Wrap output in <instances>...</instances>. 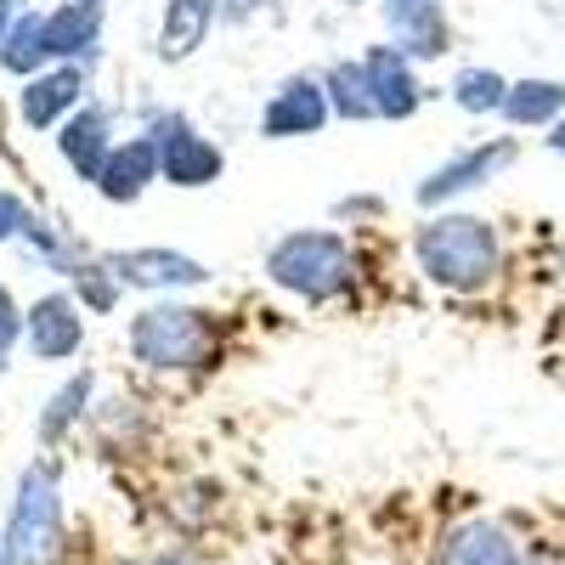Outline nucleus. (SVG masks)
<instances>
[{
    "instance_id": "f8f14e48",
    "label": "nucleus",
    "mask_w": 565,
    "mask_h": 565,
    "mask_svg": "<svg viewBox=\"0 0 565 565\" xmlns=\"http://www.w3.org/2000/svg\"><path fill=\"white\" fill-rule=\"evenodd\" d=\"M79 103H85V68L79 63H57V68L23 79V90H18V114L34 130L63 125L68 114H79Z\"/></svg>"
},
{
    "instance_id": "7ed1b4c3",
    "label": "nucleus",
    "mask_w": 565,
    "mask_h": 565,
    "mask_svg": "<svg viewBox=\"0 0 565 565\" xmlns=\"http://www.w3.org/2000/svg\"><path fill=\"white\" fill-rule=\"evenodd\" d=\"M266 277L282 295L328 306V300H345L356 289V249H351L345 232L300 226V232H282L266 249Z\"/></svg>"
},
{
    "instance_id": "5701e85b",
    "label": "nucleus",
    "mask_w": 565,
    "mask_h": 565,
    "mask_svg": "<svg viewBox=\"0 0 565 565\" xmlns=\"http://www.w3.org/2000/svg\"><path fill=\"white\" fill-rule=\"evenodd\" d=\"M68 277H74V289H79V311H97V317H108V311H114V300H119V277L108 271V260L74 266Z\"/></svg>"
},
{
    "instance_id": "9d476101",
    "label": "nucleus",
    "mask_w": 565,
    "mask_h": 565,
    "mask_svg": "<svg viewBox=\"0 0 565 565\" xmlns=\"http://www.w3.org/2000/svg\"><path fill=\"white\" fill-rule=\"evenodd\" d=\"M430 565H526V554H521V537H514L503 521L469 514V521L441 532Z\"/></svg>"
},
{
    "instance_id": "423d86ee",
    "label": "nucleus",
    "mask_w": 565,
    "mask_h": 565,
    "mask_svg": "<svg viewBox=\"0 0 565 565\" xmlns=\"http://www.w3.org/2000/svg\"><path fill=\"white\" fill-rule=\"evenodd\" d=\"M514 141L509 136H492V141H476V148H463V153H452L447 164H436L430 175L418 181V204L424 210H441V204H452V199H463V193H476V186H487L492 175H503L509 164H514Z\"/></svg>"
},
{
    "instance_id": "9b49d317",
    "label": "nucleus",
    "mask_w": 565,
    "mask_h": 565,
    "mask_svg": "<svg viewBox=\"0 0 565 565\" xmlns=\"http://www.w3.org/2000/svg\"><path fill=\"white\" fill-rule=\"evenodd\" d=\"M362 74H367V97H373V119H413L424 103V85L413 74V63L396 45H367L362 52Z\"/></svg>"
},
{
    "instance_id": "c85d7f7f",
    "label": "nucleus",
    "mask_w": 565,
    "mask_h": 565,
    "mask_svg": "<svg viewBox=\"0 0 565 565\" xmlns=\"http://www.w3.org/2000/svg\"><path fill=\"white\" fill-rule=\"evenodd\" d=\"M548 148H554V153H565V119H559V125H548Z\"/></svg>"
},
{
    "instance_id": "4468645a",
    "label": "nucleus",
    "mask_w": 565,
    "mask_h": 565,
    "mask_svg": "<svg viewBox=\"0 0 565 565\" xmlns=\"http://www.w3.org/2000/svg\"><path fill=\"white\" fill-rule=\"evenodd\" d=\"M153 181H159V148H153V136L141 130V136L114 141V153H108V164L97 175V193L108 204H136Z\"/></svg>"
},
{
    "instance_id": "aec40b11",
    "label": "nucleus",
    "mask_w": 565,
    "mask_h": 565,
    "mask_svg": "<svg viewBox=\"0 0 565 565\" xmlns=\"http://www.w3.org/2000/svg\"><path fill=\"white\" fill-rule=\"evenodd\" d=\"M90 391H97V380H90V373H74V380H68L52 402H45V413L34 418V436H40L45 447L63 441V436L74 430V424L90 413Z\"/></svg>"
},
{
    "instance_id": "412c9836",
    "label": "nucleus",
    "mask_w": 565,
    "mask_h": 565,
    "mask_svg": "<svg viewBox=\"0 0 565 565\" xmlns=\"http://www.w3.org/2000/svg\"><path fill=\"white\" fill-rule=\"evenodd\" d=\"M322 90H328V108H334V119H373V97H367V74H362V57L351 63H328L322 74Z\"/></svg>"
},
{
    "instance_id": "cd10ccee",
    "label": "nucleus",
    "mask_w": 565,
    "mask_h": 565,
    "mask_svg": "<svg viewBox=\"0 0 565 565\" xmlns=\"http://www.w3.org/2000/svg\"><path fill=\"white\" fill-rule=\"evenodd\" d=\"M141 565H199L193 554H153V559H141Z\"/></svg>"
},
{
    "instance_id": "a211bd4d",
    "label": "nucleus",
    "mask_w": 565,
    "mask_h": 565,
    "mask_svg": "<svg viewBox=\"0 0 565 565\" xmlns=\"http://www.w3.org/2000/svg\"><path fill=\"white\" fill-rule=\"evenodd\" d=\"M503 119L509 125H559L565 119V85L559 79H514L509 97H503Z\"/></svg>"
},
{
    "instance_id": "39448f33",
    "label": "nucleus",
    "mask_w": 565,
    "mask_h": 565,
    "mask_svg": "<svg viewBox=\"0 0 565 565\" xmlns=\"http://www.w3.org/2000/svg\"><path fill=\"white\" fill-rule=\"evenodd\" d=\"M148 136H153V148H159V181L170 186H210L221 181L226 170V153L215 148L210 136H199V125L186 119V114H153L148 119Z\"/></svg>"
},
{
    "instance_id": "ddd939ff",
    "label": "nucleus",
    "mask_w": 565,
    "mask_h": 565,
    "mask_svg": "<svg viewBox=\"0 0 565 565\" xmlns=\"http://www.w3.org/2000/svg\"><path fill=\"white\" fill-rule=\"evenodd\" d=\"M57 130H63V136H57L63 164H68L79 181L97 186V175H103V164H108V153H114V119H108V108H103V103H79V114H68Z\"/></svg>"
},
{
    "instance_id": "1a4fd4ad",
    "label": "nucleus",
    "mask_w": 565,
    "mask_h": 565,
    "mask_svg": "<svg viewBox=\"0 0 565 565\" xmlns=\"http://www.w3.org/2000/svg\"><path fill=\"white\" fill-rule=\"evenodd\" d=\"M23 340H29V351H34L40 362H68V356H79V345H85V311H79V300L63 295V289L40 295V300L23 311Z\"/></svg>"
},
{
    "instance_id": "7c9ffc66",
    "label": "nucleus",
    "mask_w": 565,
    "mask_h": 565,
    "mask_svg": "<svg viewBox=\"0 0 565 565\" xmlns=\"http://www.w3.org/2000/svg\"><path fill=\"white\" fill-rule=\"evenodd\" d=\"M90 7H103V0H90Z\"/></svg>"
},
{
    "instance_id": "4be33fe9",
    "label": "nucleus",
    "mask_w": 565,
    "mask_h": 565,
    "mask_svg": "<svg viewBox=\"0 0 565 565\" xmlns=\"http://www.w3.org/2000/svg\"><path fill=\"white\" fill-rule=\"evenodd\" d=\"M503 97H509V79L498 68H458L452 74V103L463 114H503Z\"/></svg>"
},
{
    "instance_id": "b1692460",
    "label": "nucleus",
    "mask_w": 565,
    "mask_h": 565,
    "mask_svg": "<svg viewBox=\"0 0 565 565\" xmlns=\"http://www.w3.org/2000/svg\"><path fill=\"white\" fill-rule=\"evenodd\" d=\"M18 340H23V306H18L7 289H0V356H7Z\"/></svg>"
},
{
    "instance_id": "393cba45",
    "label": "nucleus",
    "mask_w": 565,
    "mask_h": 565,
    "mask_svg": "<svg viewBox=\"0 0 565 565\" xmlns=\"http://www.w3.org/2000/svg\"><path fill=\"white\" fill-rule=\"evenodd\" d=\"M23 221H29L23 199H18V193H7V186H0V244H12V238H23Z\"/></svg>"
},
{
    "instance_id": "f257e3e1",
    "label": "nucleus",
    "mask_w": 565,
    "mask_h": 565,
    "mask_svg": "<svg viewBox=\"0 0 565 565\" xmlns=\"http://www.w3.org/2000/svg\"><path fill=\"white\" fill-rule=\"evenodd\" d=\"M413 260L418 271L447 295H481L498 282L503 271V244H498V226L481 215H458L441 210L413 232Z\"/></svg>"
},
{
    "instance_id": "f03ea898",
    "label": "nucleus",
    "mask_w": 565,
    "mask_h": 565,
    "mask_svg": "<svg viewBox=\"0 0 565 565\" xmlns=\"http://www.w3.org/2000/svg\"><path fill=\"white\" fill-rule=\"evenodd\" d=\"M125 345L153 373H204L221 356V317L186 300H153L130 317Z\"/></svg>"
},
{
    "instance_id": "20e7f679",
    "label": "nucleus",
    "mask_w": 565,
    "mask_h": 565,
    "mask_svg": "<svg viewBox=\"0 0 565 565\" xmlns=\"http://www.w3.org/2000/svg\"><path fill=\"white\" fill-rule=\"evenodd\" d=\"M0 548L7 565H57L68 548V521H63V481L52 458L23 463L7 526H0Z\"/></svg>"
},
{
    "instance_id": "2eb2a0df",
    "label": "nucleus",
    "mask_w": 565,
    "mask_h": 565,
    "mask_svg": "<svg viewBox=\"0 0 565 565\" xmlns=\"http://www.w3.org/2000/svg\"><path fill=\"white\" fill-rule=\"evenodd\" d=\"M385 18L396 29V52L407 63H424V57H441L447 52V12H441V0H385Z\"/></svg>"
},
{
    "instance_id": "f3484780",
    "label": "nucleus",
    "mask_w": 565,
    "mask_h": 565,
    "mask_svg": "<svg viewBox=\"0 0 565 565\" xmlns=\"http://www.w3.org/2000/svg\"><path fill=\"white\" fill-rule=\"evenodd\" d=\"M221 18V0H164V18H159V57L164 63H186L210 40Z\"/></svg>"
},
{
    "instance_id": "a878e982",
    "label": "nucleus",
    "mask_w": 565,
    "mask_h": 565,
    "mask_svg": "<svg viewBox=\"0 0 565 565\" xmlns=\"http://www.w3.org/2000/svg\"><path fill=\"white\" fill-rule=\"evenodd\" d=\"M260 7V0H221V18H232V23H238V18H249Z\"/></svg>"
},
{
    "instance_id": "c756f323",
    "label": "nucleus",
    "mask_w": 565,
    "mask_h": 565,
    "mask_svg": "<svg viewBox=\"0 0 565 565\" xmlns=\"http://www.w3.org/2000/svg\"><path fill=\"white\" fill-rule=\"evenodd\" d=\"M0 565H7V548H0Z\"/></svg>"
},
{
    "instance_id": "0eeeda50",
    "label": "nucleus",
    "mask_w": 565,
    "mask_h": 565,
    "mask_svg": "<svg viewBox=\"0 0 565 565\" xmlns=\"http://www.w3.org/2000/svg\"><path fill=\"white\" fill-rule=\"evenodd\" d=\"M108 271L119 277V289H148V295H175L210 282V266L181 249H114Z\"/></svg>"
},
{
    "instance_id": "6ab92c4d",
    "label": "nucleus",
    "mask_w": 565,
    "mask_h": 565,
    "mask_svg": "<svg viewBox=\"0 0 565 565\" xmlns=\"http://www.w3.org/2000/svg\"><path fill=\"white\" fill-rule=\"evenodd\" d=\"M0 68L18 74V79H34L45 68H57L52 52H45V12H18L7 45H0Z\"/></svg>"
},
{
    "instance_id": "dca6fc26",
    "label": "nucleus",
    "mask_w": 565,
    "mask_h": 565,
    "mask_svg": "<svg viewBox=\"0 0 565 565\" xmlns=\"http://www.w3.org/2000/svg\"><path fill=\"white\" fill-rule=\"evenodd\" d=\"M97 45H103V7H90V0H68V7L45 12V52H52V63L97 57Z\"/></svg>"
},
{
    "instance_id": "6e6552de",
    "label": "nucleus",
    "mask_w": 565,
    "mask_h": 565,
    "mask_svg": "<svg viewBox=\"0 0 565 565\" xmlns=\"http://www.w3.org/2000/svg\"><path fill=\"white\" fill-rule=\"evenodd\" d=\"M328 119H334V108H328V90L317 74H289L271 103L260 108V136L266 141H289V136H317Z\"/></svg>"
},
{
    "instance_id": "bb28decb",
    "label": "nucleus",
    "mask_w": 565,
    "mask_h": 565,
    "mask_svg": "<svg viewBox=\"0 0 565 565\" xmlns=\"http://www.w3.org/2000/svg\"><path fill=\"white\" fill-rule=\"evenodd\" d=\"M18 0H0V45H7V34H12V23H18Z\"/></svg>"
}]
</instances>
